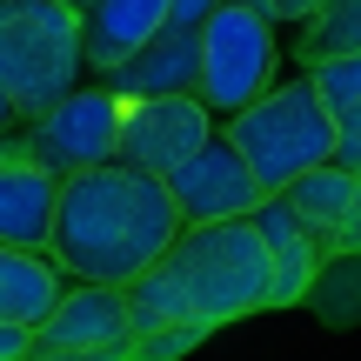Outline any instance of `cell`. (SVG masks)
<instances>
[{"label": "cell", "mask_w": 361, "mask_h": 361, "mask_svg": "<svg viewBox=\"0 0 361 361\" xmlns=\"http://www.w3.org/2000/svg\"><path fill=\"white\" fill-rule=\"evenodd\" d=\"M27 361H128V348H80V355H27Z\"/></svg>", "instance_id": "22"}, {"label": "cell", "mask_w": 361, "mask_h": 361, "mask_svg": "<svg viewBox=\"0 0 361 361\" xmlns=\"http://www.w3.org/2000/svg\"><path fill=\"white\" fill-rule=\"evenodd\" d=\"M214 134V114H207L194 94H161V101H128V114H121V147L114 161H128V168L141 174H174L180 161L194 154V147Z\"/></svg>", "instance_id": "8"}, {"label": "cell", "mask_w": 361, "mask_h": 361, "mask_svg": "<svg viewBox=\"0 0 361 361\" xmlns=\"http://www.w3.org/2000/svg\"><path fill=\"white\" fill-rule=\"evenodd\" d=\"M54 201H61V180L40 168V161H27L13 141H0V247L47 255Z\"/></svg>", "instance_id": "11"}, {"label": "cell", "mask_w": 361, "mask_h": 361, "mask_svg": "<svg viewBox=\"0 0 361 361\" xmlns=\"http://www.w3.org/2000/svg\"><path fill=\"white\" fill-rule=\"evenodd\" d=\"M61 268L47 255H20V247H0V322L34 328L40 314L61 301Z\"/></svg>", "instance_id": "15"}, {"label": "cell", "mask_w": 361, "mask_h": 361, "mask_svg": "<svg viewBox=\"0 0 361 361\" xmlns=\"http://www.w3.org/2000/svg\"><path fill=\"white\" fill-rule=\"evenodd\" d=\"M27 335H34V328L0 322V361H27V355H34V341H27Z\"/></svg>", "instance_id": "20"}, {"label": "cell", "mask_w": 361, "mask_h": 361, "mask_svg": "<svg viewBox=\"0 0 361 361\" xmlns=\"http://www.w3.org/2000/svg\"><path fill=\"white\" fill-rule=\"evenodd\" d=\"M274 20L255 0H221L201 27H194V101L214 121L241 114L255 94L274 87Z\"/></svg>", "instance_id": "5"}, {"label": "cell", "mask_w": 361, "mask_h": 361, "mask_svg": "<svg viewBox=\"0 0 361 361\" xmlns=\"http://www.w3.org/2000/svg\"><path fill=\"white\" fill-rule=\"evenodd\" d=\"M255 7L268 13L274 27H281V20H308V13H314V0H255Z\"/></svg>", "instance_id": "21"}, {"label": "cell", "mask_w": 361, "mask_h": 361, "mask_svg": "<svg viewBox=\"0 0 361 361\" xmlns=\"http://www.w3.org/2000/svg\"><path fill=\"white\" fill-rule=\"evenodd\" d=\"M207 335H214L207 322H168V328H147V335H128V361H180V355L201 348Z\"/></svg>", "instance_id": "18"}, {"label": "cell", "mask_w": 361, "mask_h": 361, "mask_svg": "<svg viewBox=\"0 0 361 361\" xmlns=\"http://www.w3.org/2000/svg\"><path fill=\"white\" fill-rule=\"evenodd\" d=\"M221 0H168V27H180V34H194V27L214 13Z\"/></svg>", "instance_id": "19"}, {"label": "cell", "mask_w": 361, "mask_h": 361, "mask_svg": "<svg viewBox=\"0 0 361 361\" xmlns=\"http://www.w3.org/2000/svg\"><path fill=\"white\" fill-rule=\"evenodd\" d=\"M101 87H114L121 101H161V94H194V34H180V27H161V34L147 40L141 54H128V61H121L114 74L101 80Z\"/></svg>", "instance_id": "14"}, {"label": "cell", "mask_w": 361, "mask_h": 361, "mask_svg": "<svg viewBox=\"0 0 361 361\" xmlns=\"http://www.w3.org/2000/svg\"><path fill=\"white\" fill-rule=\"evenodd\" d=\"M301 54H308V67L361 54V0H314V13L301 20Z\"/></svg>", "instance_id": "17"}, {"label": "cell", "mask_w": 361, "mask_h": 361, "mask_svg": "<svg viewBox=\"0 0 361 361\" xmlns=\"http://www.w3.org/2000/svg\"><path fill=\"white\" fill-rule=\"evenodd\" d=\"M161 268L180 281L194 322L221 328L241 322V314L268 308V247L247 221H201V228H180L161 255Z\"/></svg>", "instance_id": "2"}, {"label": "cell", "mask_w": 361, "mask_h": 361, "mask_svg": "<svg viewBox=\"0 0 361 361\" xmlns=\"http://www.w3.org/2000/svg\"><path fill=\"white\" fill-rule=\"evenodd\" d=\"M121 301H128V328L134 335H147V328H168V322H194V308H188V295H180V281L168 268H141L128 288H121Z\"/></svg>", "instance_id": "16"}, {"label": "cell", "mask_w": 361, "mask_h": 361, "mask_svg": "<svg viewBox=\"0 0 361 361\" xmlns=\"http://www.w3.org/2000/svg\"><path fill=\"white\" fill-rule=\"evenodd\" d=\"M180 234V214L154 174L107 161V168L67 174L61 201H54V234L47 261L61 268V281L87 288H128L141 268H154Z\"/></svg>", "instance_id": "1"}, {"label": "cell", "mask_w": 361, "mask_h": 361, "mask_svg": "<svg viewBox=\"0 0 361 361\" xmlns=\"http://www.w3.org/2000/svg\"><path fill=\"white\" fill-rule=\"evenodd\" d=\"M128 301L121 288H87V281H67L61 301L34 322V355H80V348H128Z\"/></svg>", "instance_id": "10"}, {"label": "cell", "mask_w": 361, "mask_h": 361, "mask_svg": "<svg viewBox=\"0 0 361 361\" xmlns=\"http://www.w3.org/2000/svg\"><path fill=\"white\" fill-rule=\"evenodd\" d=\"M161 188H168L180 228H201V221H247L261 207V188L247 180L241 154L228 147V134H221V128L207 134L174 174H161Z\"/></svg>", "instance_id": "7"}, {"label": "cell", "mask_w": 361, "mask_h": 361, "mask_svg": "<svg viewBox=\"0 0 361 361\" xmlns=\"http://www.w3.org/2000/svg\"><path fill=\"white\" fill-rule=\"evenodd\" d=\"M161 27H168V0H87L80 7V67H94L107 80Z\"/></svg>", "instance_id": "13"}, {"label": "cell", "mask_w": 361, "mask_h": 361, "mask_svg": "<svg viewBox=\"0 0 361 361\" xmlns=\"http://www.w3.org/2000/svg\"><path fill=\"white\" fill-rule=\"evenodd\" d=\"M281 201H288V214L308 228V241L322 247L328 268H335V261H355V247H361V174L322 161V168L288 180Z\"/></svg>", "instance_id": "9"}, {"label": "cell", "mask_w": 361, "mask_h": 361, "mask_svg": "<svg viewBox=\"0 0 361 361\" xmlns=\"http://www.w3.org/2000/svg\"><path fill=\"white\" fill-rule=\"evenodd\" d=\"M121 114H128V101H121L114 87H74V94H61L47 114L27 121V141H13V147H20L27 161H40L54 180H67V174H87V168H107V161H114Z\"/></svg>", "instance_id": "6"}, {"label": "cell", "mask_w": 361, "mask_h": 361, "mask_svg": "<svg viewBox=\"0 0 361 361\" xmlns=\"http://www.w3.org/2000/svg\"><path fill=\"white\" fill-rule=\"evenodd\" d=\"M0 87L34 121L80 87V7L67 0H0Z\"/></svg>", "instance_id": "4"}, {"label": "cell", "mask_w": 361, "mask_h": 361, "mask_svg": "<svg viewBox=\"0 0 361 361\" xmlns=\"http://www.w3.org/2000/svg\"><path fill=\"white\" fill-rule=\"evenodd\" d=\"M247 228H255L261 247H268V308H295V301H308L314 281L328 274V261H322V247L308 241V228L288 214V201L268 194V201L247 214Z\"/></svg>", "instance_id": "12"}, {"label": "cell", "mask_w": 361, "mask_h": 361, "mask_svg": "<svg viewBox=\"0 0 361 361\" xmlns=\"http://www.w3.org/2000/svg\"><path fill=\"white\" fill-rule=\"evenodd\" d=\"M221 134H228V147L241 154V168L261 188V201L281 194L295 174L322 168V161L335 154V121L314 107L308 80H274V87L255 94L241 114L221 121Z\"/></svg>", "instance_id": "3"}, {"label": "cell", "mask_w": 361, "mask_h": 361, "mask_svg": "<svg viewBox=\"0 0 361 361\" xmlns=\"http://www.w3.org/2000/svg\"><path fill=\"white\" fill-rule=\"evenodd\" d=\"M67 7H87V0H67Z\"/></svg>", "instance_id": "24"}, {"label": "cell", "mask_w": 361, "mask_h": 361, "mask_svg": "<svg viewBox=\"0 0 361 361\" xmlns=\"http://www.w3.org/2000/svg\"><path fill=\"white\" fill-rule=\"evenodd\" d=\"M13 128H20V114H13V101H7V87H0V141H7Z\"/></svg>", "instance_id": "23"}]
</instances>
